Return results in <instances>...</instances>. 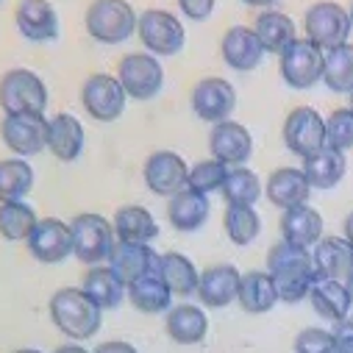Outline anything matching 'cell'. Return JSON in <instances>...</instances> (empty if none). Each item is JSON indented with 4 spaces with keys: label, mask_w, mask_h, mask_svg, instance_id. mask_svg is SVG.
I'll return each instance as SVG.
<instances>
[{
    "label": "cell",
    "mask_w": 353,
    "mask_h": 353,
    "mask_svg": "<svg viewBox=\"0 0 353 353\" xmlns=\"http://www.w3.org/2000/svg\"><path fill=\"white\" fill-rule=\"evenodd\" d=\"M268 273L276 281L281 303L306 301L314 281L320 279L317 268H314V256L309 253V248H301V245H292L284 239L268 250Z\"/></svg>",
    "instance_id": "cell-1"
},
{
    "label": "cell",
    "mask_w": 353,
    "mask_h": 353,
    "mask_svg": "<svg viewBox=\"0 0 353 353\" xmlns=\"http://www.w3.org/2000/svg\"><path fill=\"white\" fill-rule=\"evenodd\" d=\"M50 320L70 339H92L101 331L103 309L78 287H64L50 298Z\"/></svg>",
    "instance_id": "cell-2"
},
{
    "label": "cell",
    "mask_w": 353,
    "mask_h": 353,
    "mask_svg": "<svg viewBox=\"0 0 353 353\" xmlns=\"http://www.w3.org/2000/svg\"><path fill=\"white\" fill-rule=\"evenodd\" d=\"M139 26L137 12L128 0H92L86 9V31L103 45L125 42Z\"/></svg>",
    "instance_id": "cell-3"
},
{
    "label": "cell",
    "mask_w": 353,
    "mask_h": 353,
    "mask_svg": "<svg viewBox=\"0 0 353 353\" xmlns=\"http://www.w3.org/2000/svg\"><path fill=\"white\" fill-rule=\"evenodd\" d=\"M45 106L48 86L34 70L17 67L0 78V109L6 114H45Z\"/></svg>",
    "instance_id": "cell-4"
},
{
    "label": "cell",
    "mask_w": 353,
    "mask_h": 353,
    "mask_svg": "<svg viewBox=\"0 0 353 353\" xmlns=\"http://www.w3.org/2000/svg\"><path fill=\"white\" fill-rule=\"evenodd\" d=\"M70 228H72V256H78L83 264H92V268H98L101 261H109L117 245V234L106 217L86 212L72 217Z\"/></svg>",
    "instance_id": "cell-5"
},
{
    "label": "cell",
    "mask_w": 353,
    "mask_h": 353,
    "mask_svg": "<svg viewBox=\"0 0 353 353\" xmlns=\"http://www.w3.org/2000/svg\"><path fill=\"white\" fill-rule=\"evenodd\" d=\"M306 28V39L314 42L320 50H334L339 45H347V37L353 31L350 26V14L334 3V0H320L306 12L303 20Z\"/></svg>",
    "instance_id": "cell-6"
},
{
    "label": "cell",
    "mask_w": 353,
    "mask_h": 353,
    "mask_svg": "<svg viewBox=\"0 0 353 353\" xmlns=\"http://www.w3.org/2000/svg\"><path fill=\"white\" fill-rule=\"evenodd\" d=\"M125 101H128V95L123 90L120 78L106 75V72L90 75L81 90V103H83L86 114L98 123H114L125 112Z\"/></svg>",
    "instance_id": "cell-7"
},
{
    "label": "cell",
    "mask_w": 353,
    "mask_h": 353,
    "mask_svg": "<svg viewBox=\"0 0 353 353\" xmlns=\"http://www.w3.org/2000/svg\"><path fill=\"white\" fill-rule=\"evenodd\" d=\"M117 78L134 101H150L164 86V70L153 53H128L117 67Z\"/></svg>",
    "instance_id": "cell-8"
},
{
    "label": "cell",
    "mask_w": 353,
    "mask_h": 353,
    "mask_svg": "<svg viewBox=\"0 0 353 353\" xmlns=\"http://www.w3.org/2000/svg\"><path fill=\"white\" fill-rule=\"evenodd\" d=\"M137 34L153 56H175L187 42L181 20H175V14H170L164 9H148L139 17Z\"/></svg>",
    "instance_id": "cell-9"
},
{
    "label": "cell",
    "mask_w": 353,
    "mask_h": 353,
    "mask_svg": "<svg viewBox=\"0 0 353 353\" xmlns=\"http://www.w3.org/2000/svg\"><path fill=\"white\" fill-rule=\"evenodd\" d=\"M323 64H325V53L314 42L295 39L281 53V78L292 90H312L317 81H323Z\"/></svg>",
    "instance_id": "cell-10"
},
{
    "label": "cell",
    "mask_w": 353,
    "mask_h": 353,
    "mask_svg": "<svg viewBox=\"0 0 353 353\" xmlns=\"http://www.w3.org/2000/svg\"><path fill=\"white\" fill-rule=\"evenodd\" d=\"M284 145L290 153L306 159L325 148V120L312 106H298L284 120Z\"/></svg>",
    "instance_id": "cell-11"
},
{
    "label": "cell",
    "mask_w": 353,
    "mask_h": 353,
    "mask_svg": "<svg viewBox=\"0 0 353 353\" xmlns=\"http://www.w3.org/2000/svg\"><path fill=\"white\" fill-rule=\"evenodd\" d=\"M142 175H145V184H148L150 192H156L161 198H172V195H179L181 190H187L190 167L179 153L156 150V153L148 156Z\"/></svg>",
    "instance_id": "cell-12"
},
{
    "label": "cell",
    "mask_w": 353,
    "mask_h": 353,
    "mask_svg": "<svg viewBox=\"0 0 353 353\" xmlns=\"http://www.w3.org/2000/svg\"><path fill=\"white\" fill-rule=\"evenodd\" d=\"M0 137L20 159L37 156L48 148V120L45 114H6L0 123Z\"/></svg>",
    "instance_id": "cell-13"
},
{
    "label": "cell",
    "mask_w": 353,
    "mask_h": 353,
    "mask_svg": "<svg viewBox=\"0 0 353 353\" xmlns=\"http://www.w3.org/2000/svg\"><path fill=\"white\" fill-rule=\"evenodd\" d=\"M192 109L206 123H225L236 109V92L225 78H203L192 90Z\"/></svg>",
    "instance_id": "cell-14"
},
{
    "label": "cell",
    "mask_w": 353,
    "mask_h": 353,
    "mask_svg": "<svg viewBox=\"0 0 353 353\" xmlns=\"http://www.w3.org/2000/svg\"><path fill=\"white\" fill-rule=\"evenodd\" d=\"M28 250L42 264H59L72 253V228L64 220L45 217L28 236Z\"/></svg>",
    "instance_id": "cell-15"
},
{
    "label": "cell",
    "mask_w": 353,
    "mask_h": 353,
    "mask_svg": "<svg viewBox=\"0 0 353 353\" xmlns=\"http://www.w3.org/2000/svg\"><path fill=\"white\" fill-rule=\"evenodd\" d=\"M209 150H212V159L223 161L225 167H245V161L253 153V137L242 123L225 120L212 128Z\"/></svg>",
    "instance_id": "cell-16"
},
{
    "label": "cell",
    "mask_w": 353,
    "mask_h": 353,
    "mask_svg": "<svg viewBox=\"0 0 353 353\" xmlns=\"http://www.w3.org/2000/svg\"><path fill=\"white\" fill-rule=\"evenodd\" d=\"M159 261L161 256L150 248V245H139V242H117L112 256H109V268L125 281L134 284L145 276L159 273Z\"/></svg>",
    "instance_id": "cell-17"
},
{
    "label": "cell",
    "mask_w": 353,
    "mask_h": 353,
    "mask_svg": "<svg viewBox=\"0 0 353 353\" xmlns=\"http://www.w3.org/2000/svg\"><path fill=\"white\" fill-rule=\"evenodd\" d=\"M239 281H242V273L234 268V264H212V268H206L201 273L198 298L209 309H225L228 303L236 301Z\"/></svg>",
    "instance_id": "cell-18"
},
{
    "label": "cell",
    "mask_w": 353,
    "mask_h": 353,
    "mask_svg": "<svg viewBox=\"0 0 353 353\" xmlns=\"http://www.w3.org/2000/svg\"><path fill=\"white\" fill-rule=\"evenodd\" d=\"M314 268L320 279H331V281H345L353 276V245L345 236H323L314 250Z\"/></svg>",
    "instance_id": "cell-19"
},
{
    "label": "cell",
    "mask_w": 353,
    "mask_h": 353,
    "mask_svg": "<svg viewBox=\"0 0 353 353\" xmlns=\"http://www.w3.org/2000/svg\"><path fill=\"white\" fill-rule=\"evenodd\" d=\"M220 53H223V61L231 67V70H239V72H250L261 64V56H264V48L256 37L253 28H245V26H234L225 31L223 42H220Z\"/></svg>",
    "instance_id": "cell-20"
},
{
    "label": "cell",
    "mask_w": 353,
    "mask_h": 353,
    "mask_svg": "<svg viewBox=\"0 0 353 353\" xmlns=\"http://www.w3.org/2000/svg\"><path fill=\"white\" fill-rule=\"evenodd\" d=\"M264 192H268V198H270L273 206H279V209L287 212V209H295V206L309 203L312 184H309V179L303 175V170H298V167H279L276 172H270Z\"/></svg>",
    "instance_id": "cell-21"
},
{
    "label": "cell",
    "mask_w": 353,
    "mask_h": 353,
    "mask_svg": "<svg viewBox=\"0 0 353 353\" xmlns=\"http://www.w3.org/2000/svg\"><path fill=\"white\" fill-rule=\"evenodd\" d=\"M164 331L172 342H179V345H201L209 334V317L195 303H179V306H172L167 312Z\"/></svg>",
    "instance_id": "cell-22"
},
{
    "label": "cell",
    "mask_w": 353,
    "mask_h": 353,
    "mask_svg": "<svg viewBox=\"0 0 353 353\" xmlns=\"http://www.w3.org/2000/svg\"><path fill=\"white\" fill-rule=\"evenodd\" d=\"M17 28L31 42H50L59 37V14L48 0H23L17 6Z\"/></svg>",
    "instance_id": "cell-23"
},
{
    "label": "cell",
    "mask_w": 353,
    "mask_h": 353,
    "mask_svg": "<svg viewBox=\"0 0 353 353\" xmlns=\"http://www.w3.org/2000/svg\"><path fill=\"white\" fill-rule=\"evenodd\" d=\"M209 198L203 192H195V190H181L179 195H172L170 203H167V220L175 231H198L206 220H209Z\"/></svg>",
    "instance_id": "cell-24"
},
{
    "label": "cell",
    "mask_w": 353,
    "mask_h": 353,
    "mask_svg": "<svg viewBox=\"0 0 353 353\" xmlns=\"http://www.w3.org/2000/svg\"><path fill=\"white\" fill-rule=\"evenodd\" d=\"M236 303H239L248 314H268V312L279 303V290H276L273 276H270L268 270L242 273Z\"/></svg>",
    "instance_id": "cell-25"
},
{
    "label": "cell",
    "mask_w": 353,
    "mask_h": 353,
    "mask_svg": "<svg viewBox=\"0 0 353 353\" xmlns=\"http://www.w3.org/2000/svg\"><path fill=\"white\" fill-rule=\"evenodd\" d=\"M48 150L59 161H75L83 150V125L78 117L61 112L48 120Z\"/></svg>",
    "instance_id": "cell-26"
},
{
    "label": "cell",
    "mask_w": 353,
    "mask_h": 353,
    "mask_svg": "<svg viewBox=\"0 0 353 353\" xmlns=\"http://www.w3.org/2000/svg\"><path fill=\"white\" fill-rule=\"evenodd\" d=\"M303 175L309 179L312 190H334L342 179H345V172H347V159L345 153L334 150V148H323L312 156L303 159Z\"/></svg>",
    "instance_id": "cell-27"
},
{
    "label": "cell",
    "mask_w": 353,
    "mask_h": 353,
    "mask_svg": "<svg viewBox=\"0 0 353 353\" xmlns=\"http://www.w3.org/2000/svg\"><path fill=\"white\" fill-rule=\"evenodd\" d=\"M81 290L90 295L103 312H106V309H117V306L128 298V284H125L112 268H103V264L86 270Z\"/></svg>",
    "instance_id": "cell-28"
},
{
    "label": "cell",
    "mask_w": 353,
    "mask_h": 353,
    "mask_svg": "<svg viewBox=\"0 0 353 353\" xmlns=\"http://www.w3.org/2000/svg\"><path fill=\"white\" fill-rule=\"evenodd\" d=\"M281 236L284 242L301 245V248H312L323 239V217L317 209H312L309 203L287 209L281 214Z\"/></svg>",
    "instance_id": "cell-29"
},
{
    "label": "cell",
    "mask_w": 353,
    "mask_h": 353,
    "mask_svg": "<svg viewBox=\"0 0 353 353\" xmlns=\"http://www.w3.org/2000/svg\"><path fill=\"white\" fill-rule=\"evenodd\" d=\"M159 276L164 279V284L170 287L172 295L179 298H190L198 292V284H201V273L198 268L190 261V256L179 253V250H170V253H161V261H159Z\"/></svg>",
    "instance_id": "cell-30"
},
{
    "label": "cell",
    "mask_w": 353,
    "mask_h": 353,
    "mask_svg": "<svg viewBox=\"0 0 353 353\" xmlns=\"http://www.w3.org/2000/svg\"><path fill=\"white\" fill-rule=\"evenodd\" d=\"M309 301H312V309L323 320H328V323L345 320L347 312L353 309L347 284L345 281H331V279H317L314 287H312V292H309Z\"/></svg>",
    "instance_id": "cell-31"
},
{
    "label": "cell",
    "mask_w": 353,
    "mask_h": 353,
    "mask_svg": "<svg viewBox=\"0 0 353 353\" xmlns=\"http://www.w3.org/2000/svg\"><path fill=\"white\" fill-rule=\"evenodd\" d=\"M114 234L117 242H139L150 245L159 236V223L145 206H120L114 214Z\"/></svg>",
    "instance_id": "cell-32"
},
{
    "label": "cell",
    "mask_w": 353,
    "mask_h": 353,
    "mask_svg": "<svg viewBox=\"0 0 353 353\" xmlns=\"http://www.w3.org/2000/svg\"><path fill=\"white\" fill-rule=\"evenodd\" d=\"M264 53H284L298 37H295V23L284 14V12H261L256 17V26H253Z\"/></svg>",
    "instance_id": "cell-33"
},
{
    "label": "cell",
    "mask_w": 353,
    "mask_h": 353,
    "mask_svg": "<svg viewBox=\"0 0 353 353\" xmlns=\"http://www.w3.org/2000/svg\"><path fill=\"white\" fill-rule=\"evenodd\" d=\"M128 301L142 314H161V312L172 309L170 306L172 303V292H170V287L164 284V279L159 273L145 276V279L128 284Z\"/></svg>",
    "instance_id": "cell-34"
},
{
    "label": "cell",
    "mask_w": 353,
    "mask_h": 353,
    "mask_svg": "<svg viewBox=\"0 0 353 353\" xmlns=\"http://www.w3.org/2000/svg\"><path fill=\"white\" fill-rule=\"evenodd\" d=\"M34 187V170L26 159H3L0 161V203L23 201Z\"/></svg>",
    "instance_id": "cell-35"
},
{
    "label": "cell",
    "mask_w": 353,
    "mask_h": 353,
    "mask_svg": "<svg viewBox=\"0 0 353 353\" xmlns=\"http://www.w3.org/2000/svg\"><path fill=\"white\" fill-rule=\"evenodd\" d=\"M323 83L331 92H353V45H339L334 50H325L323 64Z\"/></svg>",
    "instance_id": "cell-36"
},
{
    "label": "cell",
    "mask_w": 353,
    "mask_h": 353,
    "mask_svg": "<svg viewBox=\"0 0 353 353\" xmlns=\"http://www.w3.org/2000/svg\"><path fill=\"white\" fill-rule=\"evenodd\" d=\"M39 217L26 201H12V203H0V236L9 242H20L34 234Z\"/></svg>",
    "instance_id": "cell-37"
},
{
    "label": "cell",
    "mask_w": 353,
    "mask_h": 353,
    "mask_svg": "<svg viewBox=\"0 0 353 353\" xmlns=\"http://www.w3.org/2000/svg\"><path fill=\"white\" fill-rule=\"evenodd\" d=\"M220 192L228 206H253L261 198V181L248 167H228L225 184Z\"/></svg>",
    "instance_id": "cell-38"
},
{
    "label": "cell",
    "mask_w": 353,
    "mask_h": 353,
    "mask_svg": "<svg viewBox=\"0 0 353 353\" xmlns=\"http://www.w3.org/2000/svg\"><path fill=\"white\" fill-rule=\"evenodd\" d=\"M223 225L234 245H250L261 231V217L253 206H228L223 214Z\"/></svg>",
    "instance_id": "cell-39"
},
{
    "label": "cell",
    "mask_w": 353,
    "mask_h": 353,
    "mask_svg": "<svg viewBox=\"0 0 353 353\" xmlns=\"http://www.w3.org/2000/svg\"><path fill=\"white\" fill-rule=\"evenodd\" d=\"M225 175H228V167H225L223 161H217V159H203V161H198L195 167H190V181H187V187L195 190V192L209 195V192L223 190Z\"/></svg>",
    "instance_id": "cell-40"
},
{
    "label": "cell",
    "mask_w": 353,
    "mask_h": 353,
    "mask_svg": "<svg viewBox=\"0 0 353 353\" xmlns=\"http://www.w3.org/2000/svg\"><path fill=\"white\" fill-rule=\"evenodd\" d=\"M325 145L339 153L353 148V109H336L325 117Z\"/></svg>",
    "instance_id": "cell-41"
},
{
    "label": "cell",
    "mask_w": 353,
    "mask_h": 353,
    "mask_svg": "<svg viewBox=\"0 0 353 353\" xmlns=\"http://www.w3.org/2000/svg\"><path fill=\"white\" fill-rule=\"evenodd\" d=\"M295 353H339L334 331L325 328H303L295 336Z\"/></svg>",
    "instance_id": "cell-42"
},
{
    "label": "cell",
    "mask_w": 353,
    "mask_h": 353,
    "mask_svg": "<svg viewBox=\"0 0 353 353\" xmlns=\"http://www.w3.org/2000/svg\"><path fill=\"white\" fill-rule=\"evenodd\" d=\"M181 12L190 17V20H206L212 12H214V0H179Z\"/></svg>",
    "instance_id": "cell-43"
},
{
    "label": "cell",
    "mask_w": 353,
    "mask_h": 353,
    "mask_svg": "<svg viewBox=\"0 0 353 353\" xmlns=\"http://www.w3.org/2000/svg\"><path fill=\"white\" fill-rule=\"evenodd\" d=\"M334 336H336V345H353V317L334 323Z\"/></svg>",
    "instance_id": "cell-44"
},
{
    "label": "cell",
    "mask_w": 353,
    "mask_h": 353,
    "mask_svg": "<svg viewBox=\"0 0 353 353\" xmlns=\"http://www.w3.org/2000/svg\"><path fill=\"white\" fill-rule=\"evenodd\" d=\"M92 353H139L134 345H128V342H120V339H114V342H103V345H98Z\"/></svg>",
    "instance_id": "cell-45"
},
{
    "label": "cell",
    "mask_w": 353,
    "mask_h": 353,
    "mask_svg": "<svg viewBox=\"0 0 353 353\" xmlns=\"http://www.w3.org/2000/svg\"><path fill=\"white\" fill-rule=\"evenodd\" d=\"M342 231H345V239L353 245V212L345 217V223H342Z\"/></svg>",
    "instance_id": "cell-46"
},
{
    "label": "cell",
    "mask_w": 353,
    "mask_h": 353,
    "mask_svg": "<svg viewBox=\"0 0 353 353\" xmlns=\"http://www.w3.org/2000/svg\"><path fill=\"white\" fill-rule=\"evenodd\" d=\"M53 353H90V350L81 347V345H61V347H56Z\"/></svg>",
    "instance_id": "cell-47"
},
{
    "label": "cell",
    "mask_w": 353,
    "mask_h": 353,
    "mask_svg": "<svg viewBox=\"0 0 353 353\" xmlns=\"http://www.w3.org/2000/svg\"><path fill=\"white\" fill-rule=\"evenodd\" d=\"M242 3H248V6H270L273 0H242Z\"/></svg>",
    "instance_id": "cell-48"
},
{
    "label": "cell",
    "mask_w": 353,
    "mask_h": 353,
    "mask_svg": "<svg viewBox=\"0 0 353 353\" xmlns=\"http://www.w3.org/2000/svg\"><path fill=\"white\" fill-rule=\"evenodd\" d=\"M339 353H353V345H339Z\"/></svg>",
    "instance_id": "cell-49"
},
{
    "label": "cell",
    "mask_w": 353,
    "mask_h": 353,
    "mask_svg": "<svg viewBox=\"0 0 353 353\" xmlns=\"http://www.w3.org/2000/svg\"><path fill=\"white\" fill-rule=\"evenodd\" d=\"M14 353H42V350H34V347H20V350H14Z\"/></svg>",
    "instance_id": "cell-50"
},
{
    "label": "cell",
    "mask_w": 353,
    "mask_h": 353,
    "mask_svg": "<svg viewBox=\"0 0 353 353\" xmlns=\"http://www.w3.org/2000/svg\"><path fill=\"white\" fill-rule=\"evenodd\" d=\"M347 292H350V303H353V276L347 279Z\"/></svg>",
    "instance_id": "cell-51"
},
{
    "label": "cell",
    "mask_w": 353,
    "mask_h": 353,
    "mask_svg": "<svg viewBox=\"0 0 353 353\" xmlns=\"http://www.w3.org/2000/svg\"><path fill=\"white\" fill-rule=\"evenodd\" d=\"M347 14H350V26H353V3H350V9H347Z\"/></svg>",
    "instance_id": "cell-52"
},
{
    "label": "cell",
    "mask_w": 353,
    "mask_h": 353,
    "mask_svg": "<svg viewBox=\"0 0 353 353\" xmlns=\"http://www.w3.org/2000/svg\"><path fill=\"white\" fill-rule=\"evenodd\" d=\"M350 109H353V92H350Z\"/></svg>",
    "instance_id": "cell-53"
}]
</instances>
